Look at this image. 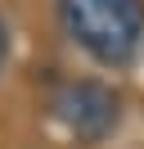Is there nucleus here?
<instances>
[{
	"instance_id": "nucleus-2",
	"label": "nucleus",
	"mask_w": 144,
	"mask_h": 149,
	"mask_svg": "<svg viewBox=\"0 0 144 149\" xmlns=\"http://www.w3.org/2000/svg\"><path fill=\"white\" fill-rule=\"evenodd\" d=\"M50 109L77 145H104L122 122V95L95 77H77V81H63L54 91Z\"/></svg>"
},
{
	"instance_id": "nucleus-1",
	"label": "nucleus",
	"mask_w": 144,
	"mask_h": 149,
	"mask_svg": "<svg viewBox=\"0 0 144 149\" xmlns=\"http://www.w3.org/2000/svg\"><path fill=\"white\" fill-rule=\"evenodd\" d=\"M59 27L95 63L126 68L144 41V0H54Z\"/></svg>"
},
{
	"instance_id": "nucleus-3",
	"label": "nucleus",
	"mask_w": 144,
	"mask_h": 149,
	"mask_svg": "<svg viewBox=\"0 0 144 149\" xmlns=\"http://www.w3.org/2000/svg\"><path fill=\"white\" fill-rule=\"evenodd\" d=\"M5 59H9V27L0 23V68H5Z\"/></svg>"
}]
</instances>
